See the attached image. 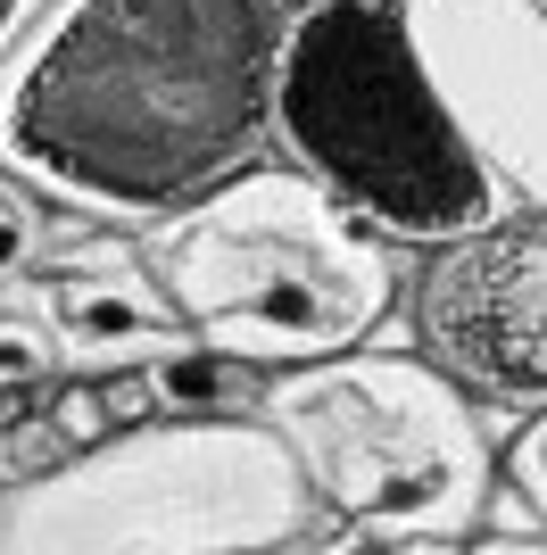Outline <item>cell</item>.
Instances as JSON below:
<instances>
[{
    "instance_id": "obj_3",
    "label": "cell",
    "mask_w": 547,
    "mask_h": 555,
    "mask_svg": "<svg viewBox=\"0 0 547 555\" xmlns=\"http://www.w3.org/2000/svg\"><path fill=\"white\" fill-rule=\"evenodd\" d=\"M415 340L465 390L547 406V216L448 241L415 291Z\"/></svg>"
},
{
    "instance_id": "obj_6",
    "label": "cell",
    "mask_w": 547,
    "mask_h": 555,
    "mask_svg": "<svg viewBox=\"0 0 547 555\" xmlns=\"http://www.w3.org/2000/svg\"><path fill=\"white\" fill-rule=\"evenodd\" d=\"M531 9H539V17H547V0H531Z\"/></svg>"
},
{
    "instance_id": "obj_4",
    "label": "cell",
    "mask_w": 547,
    "mask_h": 555,
    "mask_svg": "<svg viewBox=\"0 0 547 555\" xmlns=\"http://www.w3.org/2000/svg\"><path fill=\"white\" fill-rule=\"evenodd\" d=\"M523 489L539 498V514H547V415L531 423V440H523Z\"/></svg>"
},
{
    "instance_id": "obj_1",
    "label": "cell",
    "mask_w": 547,
    "mask_h": 555,
    "mask_svg": "<svg viewBox=\"0 0 547 555\" xmlns=\"http://www.w3.org/2000/svg\"><path fill=\"white\" fill-rule=\"evenodd\" d=\"M291 0H75L9 100V150L59 191L175 208L257 158Z\"/></svg>"
},
{
    "instance_id": "obj_2",
    "label": "cell",
    "mask_w": 547,
    "mask_h": 555,
    "mask_svg": "<svg viewBox=\"0 0 547 555\" xmlns=\"http://www.w3.org/2000/svg\"><path fill=\"white\" fill-rule=\"evenodd\" d=\"M274 133L348 216H365L390 241L448 249L481 232L489 175L415 67L398 0L298 9L274 59Z\"/></svg>"
},
{
    "instance_id": "obj_5",
    "label": "cell",
    "mask_w": 547,
    "mask_h": 555,
    "mask_svg": "<svg viewBox=\"0 0 547 555\" xmlns=\"http://www.w3.org/2000/svg\"><path fill=\"white\" fill-rule=\"evenodd\" d=\"M9 9H17V0H0V25H9Z\"/></svg>"
}]
</instances>
